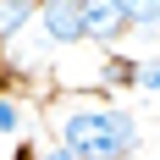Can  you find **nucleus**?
Returning <instances> with one entry per match:
<instances>
[{
  "label": "nucleus",
  "mask_w": 160,
  "mask_h": 160,
  "mask_svg": "<svg viewBox=\"0 0 160 160\" xmlns=\"http://www.w3.org/2000/svg\"><path fill=\"white\" fill-rule=\"evenodd\" d=\"M55 144H66L78 160H138L144 122L105 94H61L55 105Z\"/></svg>",
  "instance_id": "1"
},
{
  "label": "nucleus",
  "mask_w": 160,
  "mask_h": 160,
  "mask_svg": "<svg viewBox=\"0 0 160 160\" xmlns=\"http://www.w3.org/2000/svg\"><path fill=\"white\" fill-rule=\"evenodd\" d=\"M33 33H39V44H44V50L88 44V33H83V0H39Z\"/></svg>",
  "instance_id": "2"
},
{
  "label": "nucleus",
  "mask_w": 160,
  "mask_h": 160,
  "mask_svg": "<svg viewBox=\"0 0 160 160\" xmlns=\"http://www.w3.org/2000/svg\"><path fill=\"white\" fill-rule=\"evenodd\" d=\"M83 33H88V44L116 50L132 33V22H127V11H122L116 0H83Z\"/></svg>",
  "instance_id": "3"
},
{
  "label": "nucleus",
  "mask_w": 160,
  "mask_h": 160,
  "mask_svg": "<svg viewBox=\"0 0 160 160\" xmlns=\"http://www.w3.org/2000/svg\"><path fill=\"white\" fill-rule=\"evenodd\" d=\"M39 0H0V55H11L22 44V33H33Z\"/></svg>",
  "instance_id": "4"
},
{
  "label": "nucleus",
  "mask_w": 160,
  "mask_h": 160,
  "mask_svg": "<svg viewBox=\"0 0 160 160\" xmlns=\"http://www.w3.org/2000/svg\"><path fill=\"white\" fill-rule=\"evenodd\" d=\"M122 88H132V61H127V55H105V61H99V72H94V94L116 99Z\"/></svg>",
  "instance_id": "5"
},
{
  "label": "nucleus",
  "mask_w": 160,
  "mask_h": 160,
  "mask_svg": "<svg viewBox=\"0 0 160 160\" xmlns=\"http://www.w3.org/2000/svg\"><path fill=\"white\" fill-rule=\"evenodd\" d=\"M28 132V99L0 88V138H22Z\"/></svg>",
  "instance_id": "6"
},
{
  "label": "nucleus",
  "mask_w": 160,
  "mask_h": 160,
  "mask_svg": "<svg viewBox=\"0 0 160 160\" xmlns=\"http://www.w3.org/2000/svg\"><path fill=\"white\" fill-rule=\"evenodd\" d=\"M132 88L138 94H160V55H138L132 61Z\"/></svg>",
  "instance_id": "7"
},
{
  "label": "nucleus",
  "mask_w": 160,
  "mask_h": 160,
  "mask_svg": "<svg viewBox=\"0 0 160 160\" xmlns=\"http://www.w3.org/2000/svg\"><path fill=\"white\" fill-rule=\"evenodd\" d=\"M155 33H160V28H155Z\"/></svg>",
  "instance_id": "8"
}]
</instances>
